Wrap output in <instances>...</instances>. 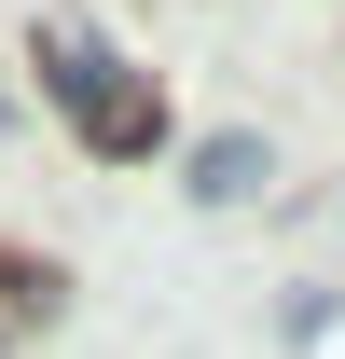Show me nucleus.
<instances>
[{"label":"nucleus","mask_w":345,"mask_h":359,"mask_svg":"<svg viewBox=\"0 0 345 359\" xmlns=\"http://www.w3.org/2000/svg\"><path fill=\"white\" fill-rule=\"evenodd\" d=\"M42 97L55 111H69V138H83V152H111V166H138V152H152V138H166V97H152V69H125V55L97 42L83 14H42Z\"/></svg>","instance_id":"nucleus-1"},{"label":"nucleus","mask_w":345,"mask_h":359,"mask_svg":"<svg viewBox=\"0 0 345 359\" xmlns=\"http://www.w3.org/2000/svg\"><path fill=\"white\" fill-rule=\"evenodd\" d=\"M194 194H208V208L262 194V138H208V152H194Z\"/></svg>","instance_id":"nucleus-2"},{"label":"nucleus","mask_w":345,"mask_h":359,"mask_svg":"<svg viewBox=\"0 0 345 359\" xmlns=\"http://www.w3.org/2000/svg\"><path fill=\"white\" fill-rule=\"evenodd\" d=\"M14 332H42V318H14V304H0V346H14Z\"/></svg>","instance_id":"nucleus-3"}]
</instances>
